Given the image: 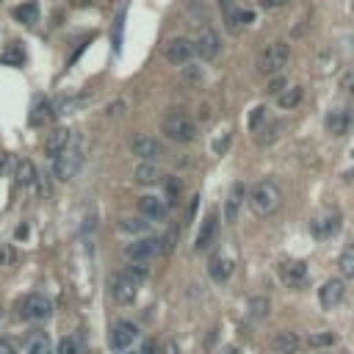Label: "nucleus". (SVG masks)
<instances>
[{
    "instance_id": "obj_1",
    "label": "nucleus",
    "mask_w": 354,
    "mask_h": 354,
    "mask_svg": "<svg viewBox=\"0 0 354 354\" xmlns=\"http://www.w3.org/2000/svg\"><path fill=\"white\" fill-rule=\"evenodd\" d=\"M247 202H249V208H252L255 216L266 219V216H271V214L280 211V205H282V191H280V186H277L274 180H260V183H255V186L249 189Z\"/></svg>"
},
{
    "instance_id": "obj_2",
    "label": "nucleus",
    "mask_w": 354,
    "mask_h": 354,
    "mask_svg": "<svg viewBox=\"0 0 354 354\" xmlns=\"http://www.w3.org/2000/svg\"><path fill=\"white\" fill-rule=\"evenodd\" d=\"M83 160H86V141H83V136H72V141L67 144V149L56 158L53 174L59 177L61 183H67V180H72V177L81 171Z\"/></svg>"
},
{
    "instance_id": "obj_3",
    "label": "nucleus",
    "mask_w": 354,
    "mask_h": 354,
    "mask_svg": "<svg viewBox=\"0 0 354 354\" xmlns=\"http://www.w3.org/2000/svg\"><path fill=\"white\" fill-rule=\"evenodd\" d=\"M160 130H163V136H166L169 141H177V144H189V141H194L197 133H200L197 122H194L186 111H169V114L163 116V122H160Z\"/></svg>"
},
{
    "instance_id": "obj_4",
    "label": "nucleus",
    "mask_w": 354,
    "mask_h": 354,
    "mask_svg": "<svg viewBox=\"0 0 354 354\" xmlns=\"http://www.w3.org/2000/svg\"><path fill=\"white\" fill-rule=\"evenodd\" d=\"M288 61H291V45H288V42H274V45H269V48L260 53V59H258V72L274 78V75L282 72V67H288Z\"/></svg>"
},
{
    "instance_id": "obj_5",
    "label": "nucleus",
    "mask_w": 354,
    "mask_h": 354,
    "mask_svg": "<svg viewBox=\"0 0 354 354\" xmlns=\"http://www.w3.org/2000/svg\"><path fill=\"white\" fill-rule=\"evenodd\" d=\"M53 315V302L45 293H28L20 302V318L25 321H45Z\"/></svg>"
},
{
    "instance_id": "obj_6",
    "label": "nucleus",
    "mask_w": 354,
    "mask_h": 354,
    "mask_svg": "<svg viewBox=\"0 0 354 354\" xmlns=\"http://www.w3.org/2000/svg\"><path fill=\"white\" fill-rule=\"evenodd\" d=\"M108 291H111V299L116 304H133L138 296V282L133 277H127L125 271H119L108 280Z\"/></svg>"
},
{
    "instance_id": "obj_7",
    "label": "nucleus",
    "mask_w": 354,
    "mask_h": 354,
    "mask_svg": "<svg viewBox=\"0 0 354 354\" xmlns=\"http://www.w3.org/2000/svg\"><path fill=\"white\" fill-rule=\"evenodd\" d=\"M219 50H222L219 34L211 25H202L194 37V53H200V59H205V61H214L219 56Z\"/></svg>"
},
{
    "instance_id": "obj_8",
    "label": "nucleus",
    "mask_w": 354,
    "mask_h": 354,
    "mask_svg": "<svg viewBox=\"0 0 354 354\" xmlns=\"http://www.w3.org/2000/svg\"><path fill=\"white\" fill-rule=\"evenodd\" d=\"M310 230L315 238H332L340 230V211L337 208H324L318 216L310 219Z\"/></svg>"
},
{
    "instance_id": "obj_9",
    "label": "nucleus",
    "mask_w": 354,
    "mask_h": 354,
    "mask_svg": "<svg viewBox=\"0 0 354 354\" xmlns=\"http://www.w3.org/2000/svg\"><path fill=\"white\" fill-rule=\"evenodd\" d=\"M216 236H219V211H208V216L202 219V225H200V230H197L194 249H197V252H208V249L216 244Z\"/></svg>"
},
{
    "instance_id": "obj_10",
    "label": "nucleus",
    "mask_w": 354,
    "mask_h": 354,
    "mask_svg": "<svg viewBox=\"0 0 354 354\" xmlns=\"http://www.w3.org/2000/svg\"><path fill=\"white\" fill-rule=\"evenodd\" d=\"M280 280H282V285H288V288H304L307 285V280H310V271H307V263H302V260H282L280 263Z\"/></svg>"
},
{
    "instance_id": "obj_11",
    "label": "nucleus",
    "mask_w": 354,
    "mask_h": 354,
    "mask_svg": "<svg viewBox=\"0 0 354 354\" xmlns=\"http://www.w3.org/2000/svg\"><path fill=\"white\" fill-rule=\"evenodd\" d=\"M136 340H138V326H136L133 321H116V324L111 326L108 343H111L114 351H125V348H130Z\"/></svg>"
},
{
    "instance_id": "obj_12",
    "label": "nucleus",
    "mask_w": 354,
    "mask_h": 354,
    "mask_svg": "<svg viewBox=\"0 0 354 354\" xmlns=\"http://www.w3.org/2000/svg\"><path fill=\"white\" fill-rule=\"evenodd\" d=\"M191 56H194V42H189V39H183V37H174V39H169V42L163 45V59H166L169 64H174V67L189 64Z\"/></svg>"
},
{
    "instance_id": "obj_13",
    "label": "nucleus",
    "mask_w": 354,
    "mask_h": 354,
    "mask_svg": "<svg viewBox=\"0 0 354 354\" xmlns=\"http://www.w3.org/2000/svg\"><path fill=\"white\" fill-rule=\"evenodd\" d=\"M125 255H127V260H133V263H147V260H152L155 255H163V244H160V238H141V241H133V244L125 249Z\"/></svg>"
},
{
    "instance_id": "obj_14",
    "label": "nucleus",
    "mask_w": 354,
    "mask_h": 354,
    "mask_svg": "<svg viewBox=\"0 0 354 354\" xmlns=\"http://www.w3.org/2000/svg\"><path fill=\"white\" fill-rule=\"evenodd\" d=\"M130 149H133V155H138L141 160H149V163L163 158V144L158 138H152V136H144V133L130 141Z\"/></svg>"
},
{
    "instance_id": "obj_15",
    "label": "nucleus",
    "mask_w": 354,
    "mask_h": 354,
    "mask_svg": "<svg viewBox=\"0 0 354 354\" xmlns=\"http://www.w3.org/2000/svg\"><path fill=\"white\" fill-rule=\"evenodd\" d=\"M343 296H346V282H343L340 277H332V280H326V282L318 288V302H321L324 310L337 307V304L343 302Z\"/></svg>"
},
{
    "instance_id": "obj_16",
    "label": "nucleus",
    "mask_w": 354,
    "mask_h": 354,
    "mask_svg": "<svg viewBox=\"0 0 354 354\" xmlns=\"http://www.w3.org/2000/svg\"><path fill=\"white\" fill-rule=\"evenodd\" d=\"M59 111H56V105L48 100V97H34V103H31V114H28V125L31 127H45V125H50L53 122V116H56Z\"/></svg>"
},
{
    "instance_id": "obj_17",
    "label": "nucleus",
    "mask_w": 354,
    "mask_h": 354,
    "mask_svg": "<svg viewBox=\"0 0 354 354\" xmlns=\"http://www.w3.org/2000/svg\"><path fill=\"white\" fill-rule=\"evenodd\" d=\"M136 208H138V216L147 219V222H160V219H166V214H169L166 200L152 197V194L138 197V205H136Z\"/></svg>"
},
{
    "instance_id": "obj_18",
    "label": "nucleus",
    "mask_w": 354,
    "mask_h": 354,
    "mask_svg": "<svg viewBox=\"0 0 354 354\" xmlns=\"http://www.w3.org/2000/svg\"><path fill=\"white\" fill-rule=\"evenodd\" d=\"M247 189L241 186V183H236L233 189H230V194H227V202H225V222L227 225H236L238 222V216H241V208H244V200H247Z\"/></svg>"
},
{
    "instance_id": "obj_19",
    "label": "nucleus",
    "mask_w": 354,
    "mask_h": 354,
    "mask_svg": "<svg viewBox=\"0 0 354 354\" xmlns=\"http://www.w3.org/2000/svg\"><path fill=\"white\" fill-rule=\"evenodd\" d=\"M324 125H326V133H329V136L340 138V136H346L348 127H351V114H348L346 108H335V111L326 114Z\"/></svg>"
},
{
    "instance_id": "obj_20",
    "label": "nucleus",
    "mask_w": 354,
    "mask_h": 354,
    "mask_svg": "<svg viewBox=\"0 0 354 354\" xmlns=\"http://www.w3.org/2000/svg\"><path fill=\"white\" fill-rule=\"evenodd\" d=\"M72 141V133L67 130V127H53L50 133H48V138H45V155H50L53 160L67 149V144Z\"/></svg>"
},
{
    "instance_id": "obj_21",
    "label": "nucleus",
    "mask_w": 354,
    "mask_h": 354,
    "mask_svg": "<svg viewBox=\"0 0 354 354\" xmlns=\"http://www.w3.org/2000/svg\"><path fill=\"white\" fill-rule=\"evenodd\" d=\"M299 346H302V340H299V335L291 332V329H282V332H277V335L271 337V348H274L277 354H296Z\"/></svg>"
},
{
    "instance_id": "obj_22",
    "label": "nucleus",
    "mask_w": 354,
    "mask_h": 354,
    "mask_svg": "<svg viewBox=\"0 0 354 354\" xmlns=\"http://www.w3.org/2000/svg\"><path fill=\"white\" fill-rule=\"evenodd\" d=\"M133 177H136V183H141V186H155V183H160V180H163V169H160L158 163L144 160V163H138V166H136Z\"/></svg>"
},
{
    "instance_id": "obj_23",
    "label": "nucleus",
    "mask_w": 354,
    "mask_h": 354,
    "mask_svg": "<svg viewBox=\"0 0 354 354\" xmlns=\"http://www.w3.org/2000/svg\"><path fill=\"white\" fill-rule=\"evenodd\" d=\"M233 258H225V255H214L211 263H208V274L214 282H225L230 274H233Z\"/></svg>"
},
{
    "instance_id": "obj_24",
    "label": "nucleus",
    "mask_w": 354,
    "mask_h": 354,
    "mask_svg": "<svg viewBox=\"0 0 354 354\" xmlns=\"http://www.w3.org/2000/svg\"><path fill=\"white\" fill-rule=\"evenodd\" d=\"M14 177H17V186H34V183L39 180V171H37L34 160L23 158V160H17V171H14Z\"/></svg>"
},
{
    "instance_id": "obj_25",
    "label": "nucleus",
    "mask_w": 354,
    "mask_h": 354,
    "mask_svg": "<svg viewBox=\"0 0 354 354\" xmlns=\"http://www.w3.org/2000/svg\"><path fill=\"white\" fill-rule=\"evenodd\" d=\"M255 20V14L249 9H227V31L238 34L244 25H249Z\"/></svg>"
},
{
    "instance_id": "obj_26",
    "label": "nucleus",
    "mask_w": 354,
    "mask_h": 354,
    "mask_svg": "<svg viewBox=\"0 0 354 354\" xmlns=\"http://www.w3.org/2000/svg\"><path fill=\"white\" fill-rule=\"evenodd\" d=\"M25 354H53V343L45 332H34L25 343Z\"/></svg>"
},
{
    "instance_id": "obj_27",
    "label": "nucleus",
    "mask_w": 354,
    "mask_h": 354,
    "mask_svg": "<svg viewBox=\"0 0 354 354\" xmlns=\"http://www.w3.org/2000/svg\"><path fill=\"white\" fill-rule=\"evenodd\" d=\"M337 271H340V280H354V244L343 247L337 258Z\"/></svg>"
},
{
    "instance_id": "obj_28",
    "label": "nucleus",
    "mask_w": 354,
    "mask_h": 354,
    "mask_svg": "<svg viewBox=\"0 0 354 354\" xmlns=\"http://www.w3.org/2000/svg\"><path fill=\"white\" fill-rule=\"evenodd\" d=\"M14 20L23 23V25H34L39 20V6L34 3V0H28V3H23V6L14 9Z\"/></svg>"
},
{
    "instance_id": "obj_29",
    "label": "nucleus",
    "mask_w": 354,
    "mask_h": 354,
    "mask_svg": "<svg viewBox=\"0 0 354 354\" xmlns=\"http://www.w3.org/2000/svg\"><path fill=\"white\" fill-rule=\"evenodd\" d=\"M0 61H3L6 67H23V64H25V50H23V45H20V42H12V45L3 50V56H0Z\"/></svg>"
},
{
    "instance_id": "obj_30",
    "label": "nucleus",
    "mask_w": 354,
    "mask_h": 354,
    "mask_svg": "<svg viewBox=\"0 0 354 354\" xmlns=\"http://www.w3.org/2000/svg\"><path fill=\"white\" fill-rule=\"evenodd\" d=\"M302 86H291V89H285L280 97H277V105L282 108V111H291V108H296L299 103H302Z\"/></svg>"
},
{
    "instance_id": "obj_31",
    "label": "nucleus",
    "mask_w": 354,
    "mask_h": 354,
    "mask_svg": "<svg viewBox=\"0 0 354 354\" xmlns=\"http://www.w3.org/2000/svg\"><path fill=\"white\" fill-rule=\"evenodd\" d=\"M249 315L252 318H266L269 315V299L266 296H252L249 299Z\"/></svg>"
},
{
    "instance_id": "obj_32",
    "label": "nucleus",
    "mask_w": 354,
    "mask_h": 354,
    "mask_svg": "<svg viewBox=\"0 0 354 354\" xmlns=\"http://www.w3.org/2000/svg\"><path fill=\"white\" fill-rule=\"evenodd\" d=\"M313 348H326V346H335L337 343V335L335 332H315V335H310V340H307Z\"/></svg>"
},
{
    "instance_id": "obj_33",
    "label": "nucleus",
    "mask_w": 354,
    "mask_h": 354,
    "mask_svg": "<svg viewBox=\"0 0 354 354\" xmlns=\"http://www.w3.org/2000/svg\"><path fill=\"white\" fill-rule=\"evenodd\" d=\"M59 354H83V343H81V337H75V335L64 337V340L59 343Z\"/></svg>"
},
{
    "instance_id": "obj_34",
    "label": "nucleus",
    "mask_w": 354,
    "mask_h": 354,
    "mask_svg": "<svg viewBox=\"0 0 354 354\" xmlns=\"http://www.w3.org/2000/svg\"><path fill=\"white\" fill-rule=\"evenodd\" d=\"M180 191H183V183H180V180H177V177H169V180H166V194H169L166 205L177 202V197H180Z\"/></svg>"
},
{
    "instance_id": "obj_35",
    "label": "nucleus",
    "mask_w": 354,
    "mask_h": 354,
    "mask_svg": "<svg viewBox=\"0 0 354 354\" xmlns=\"http://www.w3.org/2000/svg\"><path fill=\"white\" fill-rule=\"evenodd\" d=\"M125 114H127V103H125V100H114V103L105 105V116H108V119H119V116H125Z\"/></svg>"
},
{
    "instance_id": "obj_36",
    "label": "nucleus",
    "mask_w": 354,
    "mask_h": 354,
    "mask_svg": "<svg viewBox=\"0 0 354 354\" xmlns=\"http://www.w3.org/2000/svg\"><path fill=\"white\" fill-rule=\"evenodd\" d=\"M183 81H186V83L200 86V83L205 81V72H202L200 67H183Z\"/></svg>"
},
{
    "instance_id": "obj_37",
    "label": "nucleus",
    "mask_w": 354,
    "mask_h": 354,
    "mask_svg": "<svg viewBox=\"0 0 354 354\" xmlns=\"http://www.w3.org/2000/svg\"><path fill=\"white\" fill-rule=\"evenodd\" d=\"M125 274H127V277H133L136 282H141V280L149 274V269H147V263H130V266L125 269Z\"/></svg>"
},
{
    "instance_id": "obj_38",
    "label": "nucleus",
    "mask_w": 354,
    "mask_h": 354,
    "mask_svg": "<svg viewBox=\"0 0 354 354\" xmlns=\"http://www.w3.org/2000/svg\"><path fill=\"white\" fill-rule=\"evenodd\" d=\"M285 89H288V83H285V78H282V75H274V78L269 81V86H266V92H269V94H274V97H280Z\"/></svg>"
},
{
    "instance_id": "obj_39",
    "label": "nucleus",
    "mask_w": 354,
    "mask_h": 354,
    "mask_svg": "<svg viewBox=\"0 0 354 354\" xmlns=\"http://www.w3.org/2000/svg\"><path fill=\"white\" fill-rule=\"evenodd\" d=\"M263 122H266V108H263V105H258V108L252 111V116H249V130H255V133H258V130L263 127Z\"/></svg>"
},
{
    "instance_id": "obj_40",
    "label": "nucleus",
    "mask_w": 354,
    "mask_h": 354,
    "mask_svg": "<svg viewBox=\"0 0 354 354\" xmlns=\"http://www.w3.org/2000/svg\"><path fill=\"white\" fill-rule=\"evenodd\" d=\"M119 230H122V233H141V230H144V222H133V219H122V222H119Z\"/></svg>"
},
{
    "instance_id": "obj_41",
    "label": "nucleus",
    "mask_w": 354,
    "mask_h": 354,
    "mask_svg": "<svg viewBox=\"0 0 354 354\" xmlns=\"http://www.w3.org/2000/svg\"><path fill=\"white\" fill-rule=\"evenodd\" d=\"M133 354H158V346H155L152 340H144V343H141V348H136Z\"/></svg>"
},
{
    "instance_id": "obj_42",
    "label": "nucleus",
    "mask_w": 354,
    "mask_h": 354,
    "mask_svg": "<svg viewBox=\"0 0 354 354\" xmlns=\"http://www.w3.org/2000/svg\"><path fill=\"white\" fill-rule=\"evenodd\" d=\"M291 0H260V6L263 9H282V6H288Z\"/></svg>"
},
{
    "instance_id": "obj_43",
    "label": "nucleus",
    "mask_w": 354,
    "mask_h": 354,
    "mask_svg": "<svg viewBox=\"0 0 354 354\" xmlns=\"http://www.w3.org/2000/svg\"><path fill=\"white\" fill-rule=\"evenodd\" d=\"M343 89H346V94L354 100V75H348V78L343 81Z\"/></svg>"
},
{
    "instance_id": "obj_44",
    "label": "nucleus",
    "mask_w": 354,
    "mask_h": 354,
    "mask_svg": "<svg viewBox=\"0 0 354 354\" xmlns=\"http://www.w3.org/2000/svg\"><path fill=\"white\" fill-rule=\"evenodd\" d=\"M0 354H17V348L9 340H0Z\"/></svg>"
},
{
    "instance_id": "obj_45",
    "label": "nucleus",
    "mask_w": 354,
    "mask_h": 354,
    "mask_svg": "<svg viewBox=\"0 0 354 354\" xmlns=\"http://www.w3.org/2000/svg\"><path fill=\"white\" fill-rule=\"evenodd\" d=\"M166 354H180V351H177V346H174V340L166 343Z\"/></svg>"
},
{
    "instance_id": "obj_46",
    "label": "nucleus",
    "mask_w": 354,
    "mask_h": 354,
    "mask_svg": "<svg viewBox=\"0 0 354 354\" xmlns=\"http://www.w3.org/2000/svg\"><path fill=\"white\" fill-rule=\"evenodd\" d=\"M9 166V155H0V171H3Z\"/></svg>"
},
{
    "instance_id": "obj_47",
    "label": "nucleus",
    "mask_w": 354,
    "mask_h": 354,
    "mask_svg": "<svg viewBox=\"0 0 354 354\" xmlns=\"http://www.w3.org/2000/svg\"><path fill=\"white\" fill-rule=\"evenodd\" d=\"M222 354H236V348H233V346H230V348H225V351H222Z\"/></svg>"
}]
</instances>
